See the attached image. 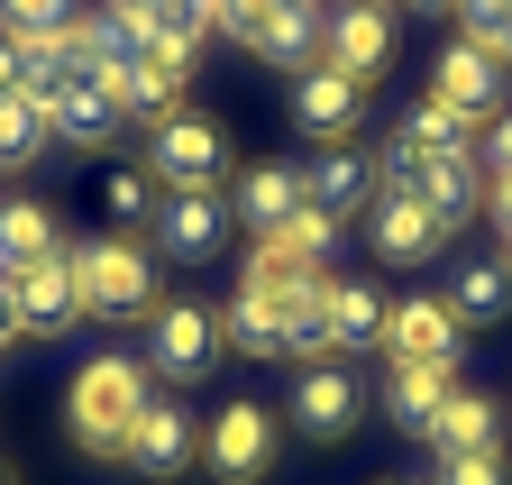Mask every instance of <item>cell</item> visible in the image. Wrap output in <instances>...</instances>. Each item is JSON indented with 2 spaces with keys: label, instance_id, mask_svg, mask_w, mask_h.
<instances>
[{
  "label": "cell",
  "instance_id": "6da1fadb",
  "mask_svg": "<svg viewBox=\"0 0 512 485\" xmlns=\"http://www.w3.org/2000/svg\"><path fill=\"white\" fill-rule=\"evenodd\" d=\"M147 403H156V394H147V357L101 348V357H83V367H74V385H64V431H74L92 458H119Z\"/></svg>",
  "mask_w": 512,
  "mask_h": 485
},
{
  "label": "cell",
  "instance_id": "7a4b0ae2",
  "mask_svg": "<svg viewBox=\"0 0 512 485\" xmlns=\"http://www.w3.org/2000/svg\"><path fill=\"white\" fill-rule=\"evenodd\" d=\"M74 257H83V302H92V321H156L165 284H156L147 238L110 229V238H92V248H74Z\"/></svg>",
  "mask_w": 512,
  "mask_h": 485
},
{
  "label": "cell",
  "instance_id": "3957f363",
  "mask_svg": "<svg viewBox=\"0 0 512 485\" xmlns=\"http://www.w3.org/2000/svg\"><path fill=\"white\" fill-rule=\"evenodd\" d=\"M165 193H220V174H229V129L202 110H165L156 129H147V156H138Z\"/></svg>",
  "mask_w": 512,
  "mask_h": 485
},
{
  "label": "cell",
  "instance_id": "277c9868",
  "mask_svg": "<svg viewBox=\"0 0 512 485\" xmlns=\"http://www.w3.org/2000/svg\"><path fill=\"white\" fill-rule=\"evenodd\" d=\"M275 431H284V412H275V403H256V394H229V403L202 421V467H211L220 485H256V476L275 467V449H284Z\"/></svg>",
  "mask_w": 512,
  "mask_h": 485
},
{
  "label": "cell",
  "instance_id": "5b68a950",
  "mask_svg": "<svg viewBox=\"0 0 512 485\" xmlns=\"http://www.w3.org/2000/svg\"><path fill=\"white\" fill-rule=\"evenodd\" d=\"M147 367H156L165 385H202V376L220 367V312H211V302L165 293L156 321H147Z\"/></svg>",
  "mask_w": 512,
  "mask_h": 485
},
{
  "label": "cell",
  "instance_id": "8992f818",
  "mask_svg": "<svg viewBox=\"0 0 512 485\" xmlns=\"http://www.w3.org/2000/svg\"><path fill=\"white\" fill-rule=\"evenodd\" d=\"M10 312H19V339H64V330L92 312V302H83V257L55 248V257L19 266L10 275Z\"/></svg>",
  "mask_w": 512,
  "mask_h": 485
},
{
  "label": "cell",
  "instance_id": "52a82bcc",
  "mask_svg": "<svg viewBox=\"0 0 512 485\" xmlns=\"http://www.w3.org/2000/svg\"><path fill=\"white\" fill-rule=\"evenodd\" d=\"M503 55L494 46H476V37H448L439 55H430V101L439 110H458L467 129H485V119H503Z\"/></svg>",
  "mask_w": 512,
  "mask_h": 485
},
{
  "label": "cell",
  "instance_id": "ba28073f",
  "mask_svg": "<svg viewBox=\"0 0 512 485\" xmlns=\"http://www.w3.org/2000/svg\"><path fill=\"white\" fill-rule=\"evenodd\" d=\"M357 412H366V385L339 367V357H311V367L293 376V440H311V449H330V440H348L357 431Z\"/></svg>",
  "mask_w": 512,
  "mask_h": 485
},
{
  "label": "cell",
  "instance_id": "9c48e42d",
  "mask_svg": "<svg viewBox=\"0 0 512 485\" xmlns=\"http://www.w3.org/2000/svg\"><path fill=\"white\" fill-rule=\"evenodd\" d=\"M293 129L320 138V147H348L366 129V83L339 74V65H302L293 74Z\"/></svg>",
  "mask_w": 512,
  "mask_h": 485
},
{
  "label": "cell",
  "instance_id": "30bf717a",
  "mask_svg": "<svg viewBox=\"0 0 512 485\" xmlns=\"http://www.w3.org/2000/svg\"><path fill=\"white\" fill-rule=\"evenodd\" d=\"M320 65H339L375 92V74L394 65V0H330V46H320Z\"/></svg>",
  "mask_w": 512,
  "mask_h": 485
},
{
  "label": "cell",
  "instance_id": "8fae6325",
  "mask_svg": "<svg viewBox=\"0 0 512 485\" xmlns=\"http://www.w3.org/2000/svg\"><path fill=\"white\" fill-rule=\"evenodd\" d=\"M128 467H138L147 485H165V476H183V467H202V421H192L174 394H156L147 412H138V431H128V449H119Z\"/></svg>",
  "mask_w": 512,
  "mask_h": 485
},
{
  "label": "cell",
  "instance_id": "7c38bea8",
  "mask_svg": "<svg viewBox=\"0 0 512 485\" xmlns=\"http://www.w3.org/2000/svg\"><path fill=\"white\" fill-rule=\"evenodd\" d=\"M439 238H448V220H439L421 193H375V202H366V248H375L384 266H430Z\"/></svg>",
  "mask_w": 512,
  "mask_h": 485
},
{
  "label": "cell",
  "instance_id": "4fadbf2b",
  "mask_svg": "<svg viewBox=\"0 0 512 485\" xmlns=\"http://www.w3.org/2000/svg\"><path fill=\"white\" fill-rule=\"evenodd\" d=\"M156 248L174 266H211L229 248V202L220 193H165L156 202Z\"/></svg>",
  "mask_w": 512,
  "mask_h": 485
},
{
  "label": "cell",
  "instance_id": "5bb4252c",
  "mask_svg": "<svg viewBox=\"0 0 512 485\" xmlns=\"http://www.w3.org/2000/svg\"><path fill=\"white\" fill-rule=\"evenodd\" d=\"M101 83H110V101H119L128 119H147V129H156L165 110H183L192 65H183V55H165V46H138V55H128V65H110Z\"/></svg>",
  "mask_w": 512,
  "mask_h": 485
},
{
  "label": "cell",
  "instance_id": "9a60e30c",
  "mask_svg": "<svg viewBox=\"0 0 512 485\" xmlns=\"http://www.w3.org/2000/svg\"><path fill=\"white\" fill-rule=\"evenodd\" d=\"M448 394H458V357H403V367H384V421L412 431V440H430Z\"/></svg>",
  "mask_w": 512,
  "mask_h": 485
},
{
  "label": "cell",
  "instance_id": "2e32d148",
  "mask_svg": "<svg viewBox=\"0 0 512 485\" xmlns=\"http://www.w3.org/2000/svg\"><path fill=\"white\" fill-rule=\"evenodd\" d=\"M458 339H467V321L448 312V293H403L394 312H384V339L375 348L403 367V357H458Z\"/></svg>",
  "mask_w": 512,
  "mask_h": 485
},
{
  "label": "cell",
  "instance_id": "e0dca14e",
  "mask_svg": "<svg viewBox=\"0 0 512 485\" xmlns=\"http://www.w3.org/2000/svg\"><path fill=\"white\" fill-rule=\"evenodd\" d=\"M266 65H284V74H302V65H320V46H330V0H275L266 10V28L247 37Z\"/></svg>",
  "mask_w": 512,
  "mask_h": 485
},
{
  "label": "cell",
  "instance_id": "ac0fdd59",
  "mask_svg": "<svg viewBox=\"0 0 512 485\" xmlns=\"http://www.w3.org/2000/svg\"><path fill=\"white\" fill-rule=\"evenodd\" d=\"M302 202L330 211V220H357V211L375 202V165H366L357 147H320V156L302 165Z\"/></svg>",
  "mask_w": 512,
  "mask_h": 485
},
{
  "label": "cell",
  "instance_id": "d6986e66",
  "mask_svg": "<svg viewBox=\"0 0 512 485\" xmlns=\"http://www.w3.org/2000/svg\"><path fill=\"white\" fill-rule=\"evenodd\" d=\"M46 119H55V138H74V147H110L128 110L110 101V83H101V74H74V83L46 101Z\"/></svg>",
  "mask_w": 512,
  "mask_h": 485
},
{
  "label": "cell",
  "instance_id": "ffe728a7",
  "mask_svg": "<svg viewBox=\"0 0 512 485\" xmlns=\"http://www.w3.org/2000/svg\"><path fill=\"white\" fill-rule=\"evenodd\" d=\"M421 202L458 229L476 202H485V156L476 147H439V156H421Z\"/></svg>",
  "mask_w": 512,
  "mask_h": 485
},
{
  "label": "cell",
  "instance_id": "44dd1931",
  "mask_svg": "<svg viewBox=\"0 0 512 485\" xmlns=\"http://www.w3.org/2000/svg\"><path fill=\"white\" fill-rule=\"evenodd\" d=\"M293 211H302V174H293V165H247L238 193H229V220H247L256 238H275Z\"/></svg>",
  "mask_w": 512,
  "mask_h": 485
},
{
  "label": "cell",
  "instance_id": "7402d4cb",
  "mask_svg": "<svg viewBox=\"0 0 512 485\" xmlns=\"http://www.w3.org/2000/svg\"><path fill=\"white\" fill-rule=\"evenodd\" d=\"M384 312H394V293H375L357 275H330V357H357L384 339Z\"/></svg>",
  "mask_w": 512,
  "mask_h": 485
},
{
  "label": "cell",
  "instance_id": "603a6c76",
  "mask_svg": "<svg viewBox=\"0 0 512 485\" xmlns=\"http://www.w3.org/2000/svg\"><path fill=\"white\" fill-rule=\"evenodd\" d=\"M503 440V403L494 394H476V385H458L439 403V421H430V449L439 458H467V449H494Z\"/></svg>",
  "mask_w": 512,
  "mask_h": 485
},
{
  "label": "cell",
  "instance_id": "cb8c5ba5",
  "mask_svg": "<svg viewBox=\"0 0 512 485\" xmlns=\"http://www.w3.org/2000/svg\"><path fill=\"white\" fill-rule=\"evenodd\" d=\"M220 348H238V357H284V293L238 284L229 312H220Z\"/></svg>",
  "mask_w": 512,
  "mask_h": 485
},
{
  "label": "cell",
  "instance_id": "d4e9b609",
  "mask_svg": "<svg viewBox=\"0 0 512 485\" xmlns=\"http://www.w3.org/2000/svg\"><path fill=\"white\" fill-rule=\"evenodd\" d=\"M55 248H64V229H55V211L37 193H10V202H0V275H19V266H37Z\"/></svg>",
  "mask_w": 512,
  "mask_h": 485
},
{
  "label": "cell",
  "instance_id": "484cf974",
  "mask_svg": "<svg viewBox=\"0 0 512 485\" xmlns=\"http://www.w3.org/2000/svg\"><path fill=\"white\" fill-rule=\"evenodd\" d=\"M448 312H458L467 330L503 321L512 312V257H467L458 275H448Z\"/></svg>",
  "mask_w": 512,
  "mask_h": 485
},
{
  "label": "cell",
  "instance_id": "4316f807",
  "mask_svg": "<svg viewBox=\"0 0 512 485\" xmlns=\"http://www.w3.org/2000/svg\"><path fill=\"white\" fill-rule=\"evenodd\" d=\"M55 147V119H46V101L37 92H0V174H19V165H37Z\"/></svg>",
  "mask_w": 512,
  "mask_h": 485
},
{
  "label": "cell",
  "instance_id": "83f0119b",
  "mask_svg": "<svg viewBox=\"0 0 512 485\" xmlns=\"http://www.w3.org/2000/svg\"><path fill=\"white\" fill-rule=\"evenodd\" d=\"M156 202H165V184H156L147 165H110V184H101V220H110V229L138 238V229L156 220Z\"/></svg>",
  "mask_w": 512,
  "mask_h": 485
},
{
  "label": "cell",
  "instance_id": "f1b7e54d",
  "mask_svg": "<svg viewBox=\"0 0 512 485\" xmlns=\"http://www.w3.org/2000/svg\"><path fill=\"white\" fill-rule=\"evenodd\" d=\"M211 28H220V19H211V0H156V10H147V46L183 55V65L202 55V37H211Z\"/></svg>",
  "mask_w": 512,
  "mask_h": 485
},
{
  "label": "cell",
  "instance_id": "f546056e",
  "mask_svg": "<svg viewBox=\"0 0 512 485\" xmlns=\"http://www.w3.org/2000/svg\"><path fill=\"white\" fill-rule=\"evenodd\" d=\"M448 19H458V37L494 46L503 65H512V0H448Z\"/></svg>",
  "mask_w": 512,
  "mask_h": 485
},
{
  "label": "cell",
  "instance_id": "4dcf8cb0",
  "mask_svg": "<svg viewBox=\"0 0 512 485\" xmlns=\"http://www.w3.org/2000/svg\"><path fill=\"white\" fill-rule=\"evenodd\" d=\"M83 10L74 0H0V28L10 37H55V28H74Z\"/></svg>",
  "mask_w": 512,
  "mask_h": 485
},
{
  "label": "cell",
  "instance_id": "1f68e13d",
  "mask_svg": "<svg viewBox=\"0 0 512 485\" xmlns=\"http://www.w3.org/2000/svg\"><path fill=\"white\" fill-rule=\"evenodd\" d=\"M430 485H512V458L503 449H467V458H439Z\"/></svg>",
  "mask_w": 512,
  "mask_h": 485
},
{
  "label": "cell",
  "instance_id": "d6a6232c",
  "mask_svg": "<svg viewBox=\"0 0 512 485\" xmlns=\"http://www.w3.org/2000/svg\"><path fill=\"white\" fill-rule=\"evenodd\" d=\"M275 238H284V248H293V257H311V266H320V257H330V248H339V220L302 202V211H293V220H284Z\"/></svg>",
  "mask_w": 512,
  "mask_h": 485
},
{
  "label": "cell",
  "instance_id": "836d02e7",
  "mask_svg": "<svg viewBox=\"0 0 512 485\" xmlns=\"http://www.w3.org/2000/svg\"><path fill=\"white\" fill-rule=\"evenodd\" d=\"M266 10H275V0H211V19H220V28L238 37V46H247L256 28H266Z\"/></svg>",
  "mask_w": 512,
  "mask_h": 485
},
{
  "label": "cell",
  "instance_id": "e575fe53",
  "mask_svg": "<svg viewBox=\"0 0 512 485\" xmlns=\"http://www.w3.org/2000/svg\"><path fill=\"white\" fill-rule=\"evenodd\" d=\"M476 156H485V174H512V110H503V119H485Z\"/></svg>",
  "mask_w": 512,
  "mask_h": 485
},
{
  "label": "cell",
  "instance_id": "d590c367",
  "mask_svg": "<svg viewBox=\"0 0 512 485\" xmlns=\"http://www.w3.org/2000/svg\"><path fill=\"white\" fill-rule=\"evenodd\" d=\"M19 339V312H10V275H0V348Z\"/></svg>",
  "mask_w": 512,
  "mask_h": 485
},
{
  "label": "cell",
  "instance_id": "8d00e7d4",
  "mask_svg": "<svg viewBox=\"0 0 512 485\" xmlns=\"http://www.w3.org/2000/svg\"><path fill=\"white\" fill-rule=\"evenodd\" d=\"M101 10H119V19H138V28H147V10H156V0H101Z\"/></svg>",
  "mask_w": 512,
  "mask_h": 485
},
{
  "label": "cell",
  "instance_id": "74e56055",
  "mask_svg": "<svg viewBox=\"0 0 512 485\" xmlns=\"http://www.w3.org/2000/svg\"><path fill=\"white\" fill-rule=\"evenodd\" d=\"M412 10H430V19H439V10H448V0H412Z\"/></svg>",
  "mask_w": 512,
  "mask_h": 485
},
{
  "label": "cell",
  "instance_id": "f35d334b",
  "mask_svg": "<svg viewBox=\"0 0 512 485\" xmlns=\"http://www.w3.org/2000/svg\"><path fill=\"white\" fill-rule=\"evenodd\" d=\"M503 257H512V220H503Z\"/></svg>",
  "mask_w": 512,
  "mask_h": 485
},
{
  "label": "cell",
  "instance_id": "ab89813d",
  "mask_svg": "<svg viewBox=\"0 0 512 485\" xmlns=\"http://www.w3.org/2000/svg\"><path fill=\"white\" fill-rule=\"evenodd\" d=\"M0 485H19V476H10V467H0Z\"/></svg>",
  "mask_w": 512,
  "mask_h": 485
}]
</instances>
